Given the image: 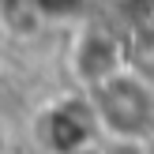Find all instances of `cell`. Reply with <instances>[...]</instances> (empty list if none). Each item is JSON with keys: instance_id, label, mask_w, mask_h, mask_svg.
<instances>
[{"instance_id": "6da1fadb", "label": "cell", "mask_w": 154, "mask_h": 154, "mask_svg": "<svg viewBox=\"0 0 154 154\" xmlns=\"http://www.w3.org/2000/svg\"><path fill=\"white\" fill-rule=\"evenodd\" d=\"M98 117L117 135L135 139V132H143V128L154 124V102L135 79L105 75L102 87H98Z\"/></svg>"}]
</instances>
